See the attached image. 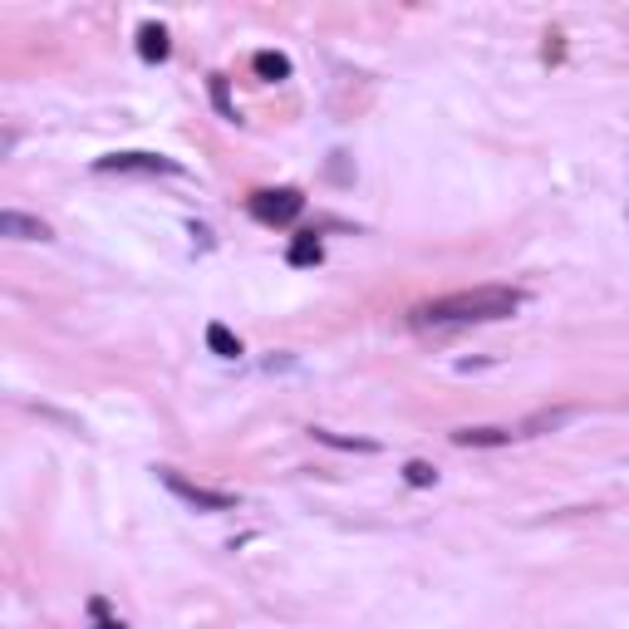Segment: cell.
<instances>
[{"label": "cell", "instance_id": "obj_15", "mask_svg": "<svg viewBox=\"0 0 629 629\" xmlns=\"http://www.w3.org/2000/svg\"><path fill=\"white\" fill-rule=\"evenodd\" d=\"M94 629H123V620H99Z\"/></svg>", "mask_w": 629, "mask_h": 629}, {"label": "cell", "instance_id": "obj_12", "mask_svg": "<svg viewBox=\"0 0 629 629\" xmlns=\"http://www.w3.org/2000/svg\"><path fill=\"white\" fill-rule=\"evenodd\" d=\"M207 344H212V354H222V359H236V354H241V340L231 335L227 325H207Z\"/></svg>", "mask_w": 629, "mask_h": 629}, {"label": "cell", "instance_id": "obj_1", "mask_svg": "<svg viewBox=\"0 0 629 629\" xmlns=\"http://www.w3.org/2000/svg\"><path fill=\"white\" fill-rule=\"evenodd\" d=\"M516 310H521V290L477 286V290H458V295H443V300L418 305V310H413V325H418V330H458V325L512 320Z\"/></svg>", "mask_w": 629, "mask_h": 629}, {"label": "cell", "instance_id": "obj_2", "mask_svg": "<svg viewBox=\"0 0 629 629\" xmlns=\"http://www.w3.org/2000/svg\"><path fill=\"white\" fill-rule=\"evenodd\" d=\"M251 217L261 222V227H290L300 212H305V197L295 192V187H261V192H251Z\"/></svg>", "mask_w": 629, "mask_h": 629}, {"label": "cell", "instance_id": "obj_13", "mask_svg": "<svg viewBox=\"0 0 629 629\" xmlns=\"http://www.w3.org/2000/svg\"><path fill=\"white\" fill-rule=\"evenodd\" d=\"M403 482H408V487H433V482H438V467H433V462H408V467H403Z\"/></svg>", "mask_w": 629, "mask_h": 629}, {"label": "cell", "instance_id": "obj_14", "mask_svg": "<svg viewBox=\"0 0 629 629\" xmlns=\"http://www.w3.org/2000/svg\"><path fill=\"white\" fill-rule=\"evenodd\" d=\"M212 104H217V114H222V118H231V123H236V104H231L227 79H222V74H212Z\"/></svg>", "mask_w": 629, "mask_h": 629}, {"label": "cell", "instance_id": "obj_4", "mask_svg": "<svg viewBox=\"0 0 629 629\" xmlns=\"http://www.w3.org/2000/svg\"><path fill=\"white\" fill-rule=\"evenodd\" d=\"M94 172H138V177H177L182 163H172L163 153H109V158H99Z\"/></svg>", "mask_w": 629, "mask_h": 629}, {"label": "cell", "instance_id": "obj_8", "mask_svg": "<svg viewBox=\"0 0 629 629\" xmlns=\"http://www.w3.org/2000/svg\"><path fill=\"white\" fill-rule=\"evenodd\" d=\"M138 55L148 59V64H158V59H168V55H172V40H168V30H163V25H143V30H138Z\"/></svg>", "mask_w": 629, "mask_h": 629}, {"label": "cell", "instance_id": "obj_5", "mask_svg": "<svg viewBox=\"0 0 629 629\" xmlns=\"http://www.w3.org/2000/svg\"><path fill=\"white\" fill-rule=\"evenodd\" d=\"M0 236H10V241H50L55 231H50V222H40V217H25V212H0Z\"/></svg>", "mask_w": 629, "mask_h": 629}, {"label": "cell", "instance_id": "obj_9", "mask_svg": "<svg viewBox=\"0 0 629 629\" xmlns=\"http://www.w3.org/2000/svg\"><path fill=\"white\" fill-rule=\"evenodd\" d=\"M286 261H290V266H320V261H325V246H320V236H315V231L295 236V241H290V251H286Z\"/></svg>", "mask_w": 629, "mask_h": 629}, {"label": "cell", "instance_id": "obj_3", "mask_svg": "<svg viewBox=\"0 0 629 629\" xmlns=\"http://www.w3.org/2000/svg\"><path fill=\"white\" fill-rule=\"evenodd\" d=\"M158 482L177 492L187 507H197V512H231L236 507V497L231 492H212V487H202V482H187L182 472H172V467H158Z\"/></svg>", "mask_w": 629, "mask_h": 629}, {"label": "cell", "instance_id": "obj_11", "mask_svg": "<svg viewBox=\"0 0 629 629\" xmlns=\"http://www.w3.org/2000/svg\"><path fill=\"white\" fill-rule=\"evenodd\" d=\"M315 433V443H330V448H344V453H374L379 443H369V438H344V433H330V428H310Z\"/></svg>", "mask_w": 629, "mask_h": 629}, {"label": "cell", "instance_id": "obj_6", "mask_svg": "<svg viewBox=\"0 0 629 629\" xmlns=\"http://www.w3.org/2000/svg\"><path fill=\"white\" fill-rule=\"evenodd\" d=\"M512 438H516L512 428H458L453 433L458 448H507Z\"/></svg>", "mask_w": 629, "mask_h": 629}, {"label": "cell", "instance_id": "obj_10", "mask_svg": "<svg viewBox=\"0 0 629 629\" xmlns=\"http://www.w3.org/2000/svg\"><path fill=\"white\" fill-rule=\"evenodd\" d=\"M256 74H261L266 84H281V79H290V59L281 55V50H261V55H256Z\"/></svg>", "mask_w": 629, "mask_h": 629}, {"label": "cell", "instance_id": "obj_7", "mask_svg": "<svg viewBox=\"0 0 629 629\" xmlns=\"http://www.w3.org/2000/svg\"><path fill=\"white\" fill-rule=\"evenodd\" d=\"M575 408H546V413H531L521 428H516V438H536V433H556L561 423H571Z\"/></svg>", "mask_w": 629, "mask_h": 629}]
</instances>
